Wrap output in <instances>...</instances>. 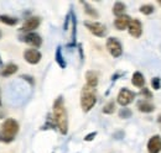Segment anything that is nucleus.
I'll return each instance as SVG.
<instances>
[{
	"mask_svg": "<svg viewBox=\"0 0 161 153\" xmlns=\"http://www.w3.org/2000/svg\"><path fill=\"white\" fill-rule=\"evenodd\" d=\"M107 50L114 58L120 57L123 55V46L120 41L115 37H109L107 40Z\"/></svg>",
	"mask_w": 161,
	"mask_h": 153,
	"instance_id": "nucleus-5",
	"label": "nucleus"
},
{
	"mask_svg": "<svg viewBox=\"0 0 161 153\" xmlns=\"http://www.w3.org/2000/svg\"><path fill=\"white\" fill-rule=\"evenodd\" d=\"M19 132V124L16 120L14 119H6L3 124H1V129H0V141L9 143L11 141H14L15 136Z\"/></svg>",
	"mask_w": 161,
	"mask_h": 153,
	"instance_id": "nucleus-2",
	"label": "nucleus"
},
{
	"mask_svg": "<svg viewBox=\"0 0 161 153\" xmlns=\"http://www.w3.org/2000/svg\"><path fill=\"white\" fill-rule=\"evenodd\" d=\"M125 10H126V6H125V4L121 3V1H117V3L114 4V6H113V14H114L117 18L124 15Z\"/></svg>",
	"mask_w": 161,
	"mask_h": 153,
	"instance_id": "nucleus-18",
	"label": "nucleus"
},
{
	"mask_svg": "<svg viewBox=\"0 0 161 153\" xmlns=\"http://www.w3.org/2000/svg\"><path fill=\"white\" fill-rule=\"evenodd\" d=\"M140 13L141 14H144V15H151L154 11H155V8L151 5V4H145V5H141L140 6Z\"/></svg>",
	"mask_w": 161,
	"mask_h": 153,
	"instance_id": "nucleus-21",
	"label": "nucleus"
},
{
	"mask_svg": "<svg viewBox=\"0 0 161 153\" xmlns=\"http://www.w3.org/2000/svg\"><path fill=\"white\" fill-rule=\"evenodd\" d=\"M40 24H41L40 18L32 16V18H29V19L25 20V22L22 24V27H21V30L29 34L30 31H34L35 29H37V27L40 26Z\"/></svg>",
	"mask_w": 161,
	"mask_h": 153,
	"instance_id": "nucleus-10",
	"label": "nucleus"
},
{
	"mask_svg": "<svg viewBox=\"0 0 161 153\" xmlns=\"http://www.w3.org/2000/svg\"><path fill=\"white\" fill-rule=\"evenodd\" d=\"M136 106H138V110L141 111V113H144V114H150V113L155 111L154 104L149 103L147 100H139L138 104H136Z\"/></svg>",
	"mask_w": 161,
	"mask_h": 153,
	"instance_id": "nucleus-14",
	"label": "nucleus"
},
{
	"mask_svg": "<svg viewBox=\"0 0 161 153\" xmlns=\"http://www.w3.org/2000/svg\"><path fill=\"white\" fill-rule=\"evenodd\" d=\"M82 5L84 6V13H86L88 16H91V18H98V16H99V14L96 11V9H94V8H92L88 3L82 1Z\"/></svg>",
	"mask_w": 161,
	"mask_h": 153,
	"instance_id": "nucleus-19",
	"label": "nucleus"
},
{
	"mask_svg": "<svg viewBox=\"0 0 161 153\" xmlns=\"http://www.w3.org/2000/svg\"><path fill=\"white\" fill-rule=\"evenodd\" d=\"M114 111H115V103H114V101H109V103L105 104L104 108H103V114L112 115Z\"/></svg>",
	"mask_w": 161,
	"mask_h": 153,
	"instance_id": "nucleus-22",
	"label": "nucleus"
},
{
	"mask_svg": "<svg viewBox=\"0 0 161 153\" xmlns=\"http://www.w3.org/2000/svg\"><path fill=\"white\" fill-rule=\"evenodd\" d=\"M0 106H1V98H0Z\"/></svg>",
	"mask_w": 161,
	"mask_h": 153,
	"instance_id": "nucleus-29",
	"label": "nucleus"
},
{
	"mask_svg": "<svg viewBox=\"0 0 161 153\" xmlns=\"http://www.w3.org/2000/svg\"><path fill=\"white\" fill-rule=\"evenodd\" d=\"M86 82H87V87L96 89L97 85H98V82H99L98 74L96 72H93V71H88L86 73Z\"/></svg>",
	"mask_w": 161,
	"mask_h": 153,
	"instance_id": "nucleus-13",
	"label": "nucleus"
},
{
	"mask_svg": "<svg viewBox=\"0 0 161 153\" xmlns=\"http://www.w3.org/2000/svg\"><path fill=\"white\" fill-rule=\"evenodd\" d=\"M140 95H142V96H145V98H147V99H151L153 98V93L147 89V88H141V92H140Z\"/></svg>",
	"mask_w": 161,
	"mask_h": 153,
	"instance_id": "nucleus-25",
	"label": "nucleus"
},
{
	"mask_svg": "<svg viewBox=\"0 0 161 153\" xmlns=\"http://www.w3.org/2000/svg\"><path fill=\"white\" fill-rule=\"evenodd\" d=\"M158 122H159V124L161 125V115L159 116V117H158Z\"/></svg>",
	"mask_w": 161,
	"mask_h": 153,
	"instance_id": "nucleus-27",
	"label": "nucleus"
},
{
	"mask_svg": "<svg viewBox=\"0 0 161 153\" xmlns=\"http://www.w3.org/2000/svg\"><path fill=\"white\" fill-rule=\"evenodd\" d=\"M53 121L61 134L67 135L68 132V116H67V111H66L62 96H58L53 103Z\"/></svg>",
	"mask_w": 161,
	"mask_h": 153,
	"instance_id": "nucleus-1",
	"label": "nucleus"
},
{
	"mask_svg": "<svg viewBox=\"0 0 161 153\" xmlns=\"http://www.w3.org/2000/svg\"><path fill=\"white\" fill-rule=\"evenodd\" d=\"M96 136H97V132H96V131H94V132H92V134H88L86 137H84V141H87V142H88V141H93Z\"/></svg>",
	"mask_w": 161,
	"mask_h": 153,
	"instance_id": "nucleus-26",
	"label": "nucleus"
},
{
	"mask_svg": "<svg viewBox=\"0 0 161 153\" xmlns=\"http://www.w3.org/2000/svg\"><path fill=\"white\" fill-rule=\"evenodd\" d=\"M151 88L155 90H160L161 89V79L159 76H154L151 79Z\"/></svg>",
	"mask_w": 161,
	"mask_h": 153,
	"instance_id": "nucleus-24",
	"label": "nucleus"
},
{
	"mask_svg": "<svg viewBox=\"0 0 161 153\" xmlns=\"http://www.w3.org/2000/svg\"><path fill=\"white\" fill-rule=\"evenodd\" d=\"M0 68H3V61H1V57H0Z\"/></svg>",
	"mask_w": 161,
	"mask_h": 153,
	"instance_id": "nucleus-28",
	"label": "nucleus"
},
{
	"mask_svg": "<svg viewBox=\"0 0 161 153\" xmlns=\"http://www.w3.org/2000/svg\"><path fill=\"white\" fill-rule=\"evenodd\" d=\"M84 26L88 29V31L97 36V37H104L107 35V26L98 21H84Z\"/></svg>",
	"mask_w": 161,
	"mask_h": 153,
	"instance_id": "nucleus-4",
	"label": "nucleus"
},
{
	"mask_svg": "<svg viewBox=\"0 0 161 153\" xmlns=\"http://www.w3.org/2000/svg\"><path fill=\"white\" fill-rule=\"evenodd\" d=\"M55 59H56L57 64L60 66V68L64 69V68L67 67V63H66V61H64V58H63V55H62V48H61L60 46H58V47H57V50H56Z\"/></svg>",
	"mask_w": 161,
	"mask_h": 153,
	"instance_id": "nucleus-17",
	"label": "nucleus"
},
{
	"mask_svg": "<svg viewBox=\"0 0 161 153\" xmlns=\"http://www.w3.org/2000/svg\"><path fill=\"white\" fill-rule=\"evenodd\" d=\"M97 103V94L96 89L89 88V87H83L82 93H80V106L84 113L91 111Z\"/></svg>",
	"mask_w": 161,
	"mask_h": 153,
	"instance_id": "nucleus-3",
	"label": "nucleus"
},
{
	"mask_svg": "<svg viewBox=\"0 0 161 153\" xmlns=\"http://www.w3.org/2000/svg\"><path fill=\"white\" fill-rule=\"evenodd\" d=\"M19 20L16 18H13V16H9V15H0V22L1 24H5V25H9V26H14L18 24Z\"/></svg>",
	"mask_w": 161,
	"mask_h": 153,
	"instance_id": "nucleus-20",
	"label": "nucleus"
},
{
	"mask_svg": "<svg viewBox=\"0 0 161 153\" xmlns=\"http://www.w3.org/2000/svg\"><path fill=\"white\" fill-rule=\"evenodd\" d=\"M21 40H22L25 43H27V45L35 47V50L41 47V45H42V38H41V36L37 35V34H35V32H29V34H26L25 36L21 37Z\"/></svg>",
	"mask_w": 161,
	"mask_h": 153,
	"instance_id": "nucleus-9",
	"label": "nucleus"
},
{
	"mask_svg": "<svg viewBox=\"0 0 161 153\" xmlns=\"http://www.w3.org/2000/svg\"><path fill=\"white\" fill-rule=\"evenodd\" d=\"M159 5H160V6H161V0H160V1H159Z\"/></svg>",
	"mask_w": 161,
	"mask_h": 153,
	"instance_id": "nucleus-30",
	"label": "nucleus"
},
{
	"mask_svg": "<svg viewBox=\"0 0 161 153\" xmlns=\"http://www.w3.org/2000/svg\"><path fill=\"white\" fill-rule=\"evenodd\" d=\"M131 115H133L131 110L128 108H121L119 110V117L121 119H129V117H131Z\"/></svg>",
	"mask_w": 161,
	"mask_h": 153,
	"instance_id": "nucleus-23",
	"label": "nucleus"
},
{
	"mask_svg": "<svg viewBox=\"0 0 161 153\" xmlns=\"http://www.w3.org/2000/svg\"><path fill=\"white\" fill-rule=\"evenodd\" d=\"M128 31L130 34V36L135 38H139L142 35V24H141L140 20L138 19H131L129 22V26H128Z\"/></svg>",
	"mask_w": 161,
	"mask_h": 153,
	"instance_id": "nucleus-7",
	"label": "nucleus"
},
{
	"mask_svg": "<svg viewBox=\"0 0 161 153\" xmlns=\"http://www.w3.org/2000/svg\"><path fill=\"white\" fill-rule=\"evenodd\" d=\"M131 84L136 88H144L145 85V78L141 72H135L131 76Z\"/></svg>",
	"mask_w": 161,
	"mask_h": 153,
	"instance_id": "nucleus-16",
	"label": "nucleus"
},
{
	"mask_svg": "<svg viewBox=\"0 0 161 153\" xmlns=\"http://www.w3.org/2000/svg\"><path fill=\"white\" fill-rule=\"evenodd\" d=\"M130 20H131V18H130L129 15H121V16H118L117 19L114 20V26H115L117 30L124 31V30L128 29Z\"/></svg>",
	"mask_w": 161,
	"mask_h": 153,
	"instance_id": "nucleus-12",
	"label": "nucleus"
},
{
	"mask_svg": "<svg viewBox=\"0 0 161 153\" xmlns=\"http://www.w3.org/2000/svg\"><path fill=\"white\" fill-rule=\"evenodd\" d=\"M18 69H19V67H18L16 64H14V63H9V64H6L5 67H3V69L0 71V76H13V74H15V73L18 72Z\"/></svg>",
	"mask_w": 161,
	"mask_h": 153,
	"instance_id": "nucleus-15",
	"label": "nucleus"
},
{
	"mask_svg": "<svg viewBox=\"0 0 161 153\" xmlns=\"http://www.w3.org/2000/svg\"><path fill=\"white\" fill-rule=\"evenodd\" d=\"M134 99H135V93L134 92H131L126 88H121L119 94H118V98H117V101L120 106L125 108L129 104H131L134 101Z\"/></svg>",
	"mask_w": 161,
	"mask_h": 153,
	"instance_id": "nucleus-6",
	"label": "nucleus"
},
{
	"mask_svg": "<svg viewBox=\"0 0 161 153\" xmlns=\"http://www.w3.org/2000/svg\"><path fill=\"white\" fill-rule=\"evenodd\" d=\"M161 151V136L154 135L147 142V152L159 153Z\"/></svg>",
	"mask_w": 161,
	"mask_h": 153,
	"instance_id": "nucleus-11",
	"label": "nucleus"
},
{
	"mask_svg": "<svg viewBox=\"0 0 161 153\" xmlns=\"http://www.w3.org/2000/svg\"><path fill=\"white\" fill-rule=\"evenodd\" d=\"M0 37H1V32H0Z\"/></svg>",
	"mask_w": 161,
	"mask_h": 153,
	"instance_id": "nucleus-31",
	"label": "nucleus"
},
{
	"mask_svg": "<svg viewBox=\"0 0 161 153\" xmlns=\"http://www.w3.org/2000/svg\"><path fill=\"white\" fill-rule=\"evenodd\" d=\"M41 52L39 50H35V48H30V50H26L24 52V58L27 63L30 64H37L39 62L41 61Z\"/></svg>",
	"mask_w": 161,
	"mask_h": 153,
	"instance_id": "nucleus-8",
	"label": "nucleus"
}]
</instances>
